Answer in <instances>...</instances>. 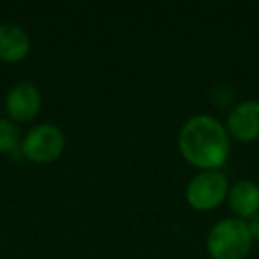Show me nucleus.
Wrapping results in <instances>:
<instances>
[{
	"label": "nucleus",
	"mask_w": 259,
	"mask_h": 259,
	"mask_svg": "<svg viewBox=\"0 0 259 259\" xmlns=\"http://www.w3.org/2000/svg\"><path fill=\"white\" fill-rule=\"evenodd\" d=\"M22 151V134L11 119H0V153L15 155Z\"/></svg>",
	"instance_id": "nucleus-9"
},
{
	"label": "nucleus",
	"mask_w": 259,
	"mask_h": 259,
	"mask_svg": "<svg viewBox=\"0 0 259 259\" xmlns=\"http://www.w3.org/2000/svg\"><path fill=\"white\" fill-rule=\"evenodd\" d=\"M66 137L59 126L41 122L27 132L22 139V156L34 163H50L62 155Z\"/></svg>",
	"instance_id": "nucleus-4"
},
{
	"label": "nucleus",
	"mask_w": 259,
	"mask_h": 259,
	"mask_svg": "<svg viewBox=\"0 0 259 259\" xmlns=\"http://www.w3.org/2000/svg\"><path fill=\"white\" fill-rule=\"evenodd\" d=\"M178 148L190 165L201 170H219L229 158L231 137L219 119L199 114L183 122Z\"/></svg>",
	"instance_id": "nucleus-1"
},
{
	"label": "nucleus",
	"mask_w": 259,
	"mask_h": 259,
	"mask_svg": "<svg viewBox=\"0 0 259 259\" xmlns=\"http://www.w3.org/2000/svg\"><path fill=\"white\" fill-rule=\"evenodd\" d=\"M233 100H234V93L229 85H224L222 83V85H217L215 89H213L211 103L217 105V107H220V108L229 107V105L233 103Z\"/></svg>",
	"instance_id": "nucleus-10"
},
{
	"label": "nucleus",
	"mask_w": 259,
	"mask_h": 259,
	"mask_svg": "<svg viewBox=\"0 0 259 259\" xmlns=\"http://www.w3.org/2000/svg\"><path fill=\"white\" fill-rule=\"evenodd\" d=\"M32 41L22 25L0 23V61L16 64L29 57Z\"/></svg>",
	"instance_id": "nucleus-7"
},
{
	"label": "nucleus",
	"mask_w": 259,
	"mask_h": 259,
	"mask_svg": "<svg viewBox=\"0 0 259 259\" xmlns=\"http://www.w3.org/2000/svg\"><path fill=\"white\" fill-rule=\"evenodd\" d=\"M227 202L236 219L250 220L259 213V185L252 180H238L229 187Z\"/></svg>",
	"instance_id": "nucleus-8"
},
{
	"label": "nucleus",
	"mask_w": 259,
	"mask_h": 259,
	"mask_svg": "<svg viewBox=\"0 0 259 259\" xmlns=\"http://www.w3.org/2000/svg\"><path fill=\"white\" fill-rule=\"evenodd\" d=\"M43 107V96L39 87L29 80L15 83L8 91L4 100V108L13 122H29L39 114Z\"/></svg>",
	"instance_id": "nucleus-5"
},
{
	"label": "nucleus",
	"mask_w": 259,
	"mask_h": 259,
	"mask_svg": "<svg viewBox=\"0 0 259 259\" xmlns=\"http://www.w3.org/2000/svg\"><path fill=\"white\" fill-rule=\"evenodd\" d=\"M229 194V180L220 170H199L187 185L185 197L197 211H209L222 204Z\"/></svg>",
	"instance_id": "nucleus-3"
},
{
	"label": "nucleus",
	"mask_w": 259,
	"mask_h": 259,
	"mask_svg": "<svg viewBox=\"0 0 259 259\" xmlns=\"http://www.w3.org/2000/svg\"><path fill=\"white\" fill-rule=\"evenodd\" d=\"M247 220L227 217L213 224L206 236V250L211 259H245L252 248Z\"/></svg>",
	"instance_id": "nucleus-2"
},
{
	"label": "nucleus",
	"mask_w": 259,
	"mask_h": 259,
	"mask_svg": "<svg viewBox=\"0 0 259 259\" xmlns=\"http://www.w3.org/2000/svg\"><path fill=\"white\" fill-rule=\"evenodd\" d=\"M247 224H248V231H250V234H252V240L259 241V213H255Z\"/></svg>",
	"instance_id": "nucleus-11"
},
{
	"label": "nucleus",
	"mask_w": 259,
	"mask_h": 259,
	"mask_svg": "<svg viewBox=\"0 0 259 259\" xmlns=\"http://www.w3.org/2000/svg\"><path fill=\"white\" fill-rule=\"evenodd\" d=\"M226 130L238 142H254L259 139V101L247 100L234 105L226 117Z\"/></svg>",
	"instance_id": "nucleus-6"
}]
</instances>
